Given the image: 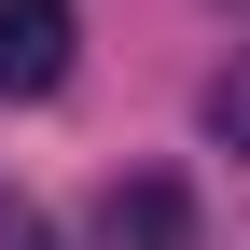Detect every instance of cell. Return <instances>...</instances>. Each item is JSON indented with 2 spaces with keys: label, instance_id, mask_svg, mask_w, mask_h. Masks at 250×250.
I'll return each instance as SVG.
<instances>
[{
  "label": "cell",
  "instance_id": "cell-3",
  "mask_svg": "<svg viewBox=\"0 0 250 250\" xmlns=\"http://www.w3.org/2000/svg\"><path fill=\"white\" fill-rule=\"evenodd\" d=\"M208 139H236V153H250V70H223V83H208Z\"/></svg>",
  "mask_w": 250,
  "mask_h": 250
},
{
  "label": "cell",
  "instance_id": "cell-4",
  "mask_svg": "<svg viewBox=\"0 0 250 250\" xmlns=\"http://www.w3.org/2000/svg\"><path fill=\"white\" fill-rule=\"evenodd\" d=\"M0 250H56V223H42L28 195H0Z\"/></svg>",
  "mask_w": 250,
  "mask_h": 250
},
{
  "label": "cell",
  "instance_id": "cell-2",
  "mask_svg": "<svg viewBox=\"0 0 250 250\" xmlns=\"http://www.w3.org/2000/svg\"><path fill=\"white\" fill-rule=\"evenodd\" d=\"M70 83V0H0V98H56Z\"/></svg>",
  "mask_w": 250,
  "mask_h": 250
},
{
  "label": "cell",
  "instance_id": "cell-1",
  "mask_svg": "<svg viewBox=\"0 0 250 250\" xmlns=\"http://www.w3.org/2000/svg\"><path fill=\"white\" fill-rule=\"evenodd\" d=\"M98 250H195V195H181L167 167H125L98 195Z\"/></svg>",
  "mask_w": 250,
  "mask_h": 250
}]
</instances>
